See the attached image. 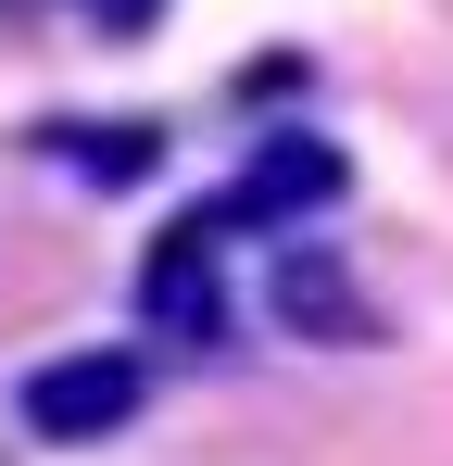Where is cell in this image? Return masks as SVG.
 I'll list each match as a JSON object with an SVG mask.
<instances>
[{"label":"cell","instance_id":"obj_6","mask_svg":"<svg viewBox=\"0 0 453 466\" xmlns=\"http://www.w3.org/2000/svg\"><path fill=\"white\" fill-rule=\"evenodd\" d=\"M76 13H88L101 38H139V25H151V13H164V0H76Z\"/></svg>","mask_w":453,"mask_h":466},{"label":"cell","instance_id":"obj_1","mask_svg":"<svg viewBox=\"0 0 453 466\" xmlns=\"http://www.w3.org/2000/svg\"><path fill=\"white\" fill-rule=\"evenodd\" d=\"M139 403H151V353H126V340H88V353H51L13 379V416L38 441H114Z\"/></svg>","mask_w":453,"mask_h":466},{"label":"cell","instance_id":"obj_3","mask_svg":"<svg viewBox=\"0 0 453 466\" xmlns=\"http://www.w3.org/2000/svg\"><path fill=\"white\" fill-rule=\"evenodd\" d=\"M139 315H151V340H176V353H215V340H226L215 215H189V228H164V239H151V265H139Z\"/></svg>","mask_w":453,"mask_h":466},{"label":"cell","instance_id":"obj_4","mask_svg":"<svg viewBox=\"0 0 453 466\" xmlns=\"http://www.w3.org/2000/svg\"><path fill=\"white\" fill-rule=\"evenodd\" d=\"M265 303H277V328H302V340H366L378 303L340 278V252H315V239H290L277 265H265Z\"/></svg>","mask_w":453,"mask_h":466},{"label":"cell","instance_id":"obj_2","mask_svg":"<svg viewBox=\"0 0 453 466\" xmlns=\"http://www.w3.org/2000/svg\"><path fill=\"white\" fill-rule=\"evenodd\" d=\"M353 189V152H327L315 127H277V139H252V164L215 189V228H302V215H327Z\"/></svg>","mask_w":453,"mask_h":466},{"label":"cell","instance_id":"obj_5","mask_svg":"<svg viewBox=\"0 0 453 466\" xmlns=\"http://www.w3.org/2000/svg\"><path fill=\"white\" fill-rule=\"evenodd\" d=\"M51 152H76L88 177H151V152H164V139H151V127H64Z\"/></svg>","mask_w":453,"mask_h":466}]
</instances>
